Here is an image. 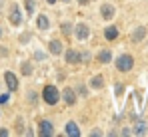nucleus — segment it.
<instances>
[{
    "label": "nucleus",
    "mask_w": 148,
    "mask_h": 137,
    "mask_svg": "<svg viewBox=\"0 0 148 137\" xmlns=\"http://www.w3.org/2000/svg\"><path fill=\"white\" fill-rule=\"evenodd\" d=\"M2 36H4V28L0 26V38H2Z\"/></svg>",
    "instance_id": "nucleus-32"
},
{
    "label": "nucleus",
    "mask_w": 148,
    "mask_h": 137,
    "mask_svg": "<svg viewBox=\"0 0 148 137\" xmlns=\"http://www.w3.org/2000/svg\"><path fill=\"white\" fill-rule=\"evenodd\" d=\"M0 115H2V113H0Z\"/></svg>",
    "instance_id": "nucleus-35"
},
{
    "label": "nucleus",
    "mask_w": 148,
    "mask_h": 137,
    "mask_svg": "<svg viewBox=\"0 0 148 137\" xmlns=\"http://www.w3.org/2000/svg\"><path fill=\"white\" fill-rule=\"evenodd\" d=\"M62 58L66 62V66H76L80 64V52L74 48H66V52H62Z\"/></svg>",
    "instance_id": "nucleus-7"
},
{
    "label": "nucleus",
    "mask_w": 148,
    "mask_h": 137,
    "mask_svg": "<svg viewBox=\"0 0 148 137\" xmlns=\"http://www.w3.org/2000/svg\"><path fill=\"white\" fill-rule=\"evenodd\" d=\"M74 91H76V95L78 97H88V86H84V84H78L76 88H74Z\"/></svg>",
    "instance_id": "nucleus-20"
},
{
    "label": "nucleus",
    "mask_w": 148,
    "mask_h": 137,
    "mask_svg": "<svg viewBox=\"0 0 148 137\" xmlns=\"http://www.w3.org/2000/svg\"><path fill=\"white\" fill-rule=\"evenodd\" d=\"M144 38H146V28H144V26L134 28V30H132V34H130V42H134V44L142 42Z\"/></svg>",
    "instance_id": "nucleus-12"
},
{
    "label": "nucleus",
    "mask_w": 148,
    "mask_h": 137,
    "mask_svg": "<svg viewBox=\"0 0 148 137\" xmlns=\"http://www.w3.org/2000/svg\"><path fill=\"white\" fill-rule=\"evenodd\" d=\"M10 101V93H0V105H6Z\"/></svg>",
    "instance_id": "nucleus-25"
},
{
    "label": "nucleus",
    "mask_w": 148,
    "mask_h": 137,
    "mask_svg": "<svg viewBox=\"0 0 148 137\" xmlns=\"http://www.w3.org/2000/svg\"><path fill=\"white\" fill-rule=\"evenodd\" d=\"M114 66H116V70H118L120 74H126V72H130V70L134 68V58H132L130 54H120V56L114 60Z\"/></svg>",
    "instance_id": "nucleus-3"
},
{
    "label": "nucleus",
    "mask_w": 148,
    "mask_h": 137,
    "mask_svg": "<svg viewBox=\"0 0 148 137\" xmlns=\"http://www.w3.org/2000/svg\"><path fill=\"white\" fill-rule=\"evenodd\" d=\"M50 26H52V22H50V18L46 14H38V16H36V28H38V30L46 32V30H50Z\"/></svg>",
    "instance_id": "nucleus-13"
},
{
    "label": "nucleus",
    "mask_w": 148,
    "mask_h": 137,
    "mask_svg": "<svg viewBox=\"0 0 148 137\" xmlns=\"http://www.w3.org/2000/svg\"><path fill=\"white\" fill-rule=\"evenodd\" d=\"M62 2H70V0H62Z\"/></svg>",
    "instance_id": "nucleus-34"
},
{
    "label": "nucleus",
    "mask_w": 148,
    "mask_h": 137,
    "mask_svg": "<svg viewBox=\"0 0 148 137\" xmlns=\"http://www.w3.org/2000/svg\"><path fill=\"white\" fill-rule=\"evenodd\" d=\"M8 135H10L8 127H0V137H8Z\"/></svg>",
    "instance_id": "nucleus-27"
},
{
    "label": "nucleus",
    "mask_w": 148,
    "mask_h": 137,
    "mask_svg": "<svg viewBox=\"0 0 148 137\" xmlns=\"http://www.w3.org/2000/svg\"><path fill=\"white\" fill-rule=\"evenodd\" d=\"M26 101H28L30 105H36V103L40 101V95H38L34 90H28L26 91Z\"/></svg>",
    "instance_id": "nucleus-18"
},
{
    "label": "nucleus",
    "mask_w": 148,
    "mask_h": 137,
    "mask_svg": "<svg viewBox=\"0 0 148 137\" xmlns=\"http://www.w3.org/2000/svg\"><path fill=\"white\" fill-rule=\"evenodd\" d=\"M20 72H22V76L30 78V76L34 74V64H32V62H22V64H20Z\"/></svg>",
    "instance_id": "nucleus-17"
},
{
    "label": "nucleus",
    "mask_w": 148,
    "mask_h": 137,
    "mask_svg": "<svg viewBox=\"0 0 148 137\" xmlns=\"http://www.w3.org/2000/svg\"><path fill=\"white\" fill-rule=\"evenodd\" d=\"M90 2H92V0H78V4H80V6H88Z\"/></svg>",
    "instance_id": "nucleus-29"
},
{
    "label": "nucleus",
    "mask_w": 148,
    "mask_h": 137,
    "mask_svg": "<svg viewBox=\"0 0 148 137\" xmlns=\"http://www.w3.org/2000/svg\"><path fill=\"white\" fill-rule=\"evenodd\" d=\"M60 101H64L68 107L76 105V101H78V95H76L74 88H64V90L60 91Z\"/></svg>",
    "instance_id": "nucleus-5"
},
{
    "label": "nucleus",
    "mask_w": 148,
    "mask_h": 137,
    "mask_svg": "<svg viewBox=\"0 0 148 137\" xmlns=\"http://www.w3.org/2000/svg\"><path fill=\"white\" fill-rule=\"evenodd\" d=\"M88 88H90V90H102V88H104V78H102V76H100V74H96V76H92V78H90V82H88Z\"/></svg>",
    "instance_id": "nucleus-15"
},
{
    "label": "nucleus",
    "mask_w": 148,
    "mask_h": 137,
    "mask_svg": "<svg viewBox=\"0 0 148 137\" xmlns=\"http://www.w3.org/2000/svg\"><path fill=\"white\" fill-rule=\"evenodd\" d=\"M16 129H18V133H20V135L24 133V119H22V117H18V119H16Z\"/></svg>",
    "instance_id": "nucleus-24"
},
{
    "label": "nucleus",
    "mask_w": 148,
    "mask_h": 137,
    "mask_svg": "<svg viewBox=\"0 0 148 137\" xmlns=\"http://www.w3.org/2000/svg\"><path fill=\"white\" fill-rule=\"evenodd\" d=\"M90 58H92V56H90V52H88V50L80 52V64H88V62H90Z\"/></svg>",
    "instance_id": "nucleus-22"
},
{
    "label": "nucleus",
    "mask_w": 148,
    "mask_h": 137,
    "mask_svg": "<svg viewBox=\"0 0 148 137\" xmlns=\"http://www.w3.org/2000/svg\"><path fill=\"white\" fill-rule=\"evenodd\" d=\"M34 6H36V2H34V0H26V10H28V16H32V14H34Z\"/></svg>",
    "instance_id": "nucleus-23"
},
{
    "label": "nucleus",
    "mask_w": 148,
    "mask_h": 137,
    "mask_svg": "<svg viewBox=\"0 0 148 137\" xmlns=\"http://www.w3.org/2000/svg\"><path fill=\"white\" fill-rule=\"evenodd\" d=\"M44 58H46V54H42V52L36 54V60H44Z\"/></svg>",
    "instance_id": "nucleus-30"
},
{
    "label": "nucleus",
    "mask_w": 148,
    "mask_h": 137,
    "mask_svg": "<svg viewBox=\"0 0 148 137\" xmlns=\"http://www.w3.org/2000/svg\"><path fill=\"white\" fill-rule=\"evenodd\" d=\"M46 2H48V4H56V0H46Z\"/></svg>",
    "instance_id": "nucleus-33"
},
{
    "label": "nucleus",
    "mask_w": 148,
    "mask_h": 137,
    "mask_svg": "<svg viewBox=\"0 0 148 137\" xmlns=\"http://www.w3.org/2000/svg\"><path fill=\"white\" fill-rule=\"evenodd\" d=\"M132 133V129H128V127H124L122 131H120V135H130Z\"/></svg>",
    "instance_id": "nucleus-28"
},
{
    "label": "nucleus",
    "mask_w": 148,
    "mask_h": 137,
    "mask_svg": "<svg viewBox=\"0 0 148 137\" xmlns=\"http://www.w3.org/2000/svg\"><path fill=\"white\" fill-rule=\"evenodd\" d=\"M114 14H116V8H114L110 2H104V4L100 6V16H102V20H112Z\"/></svg>",
    "instance_id": "nucleus-9"
},
{
    "label": "nucleus",
    "mask_w": 148,
    "mask_h": 137,
    "mask_svg": "<svg viewBox=\"0 0 148 137\" xmlns=\"http://www.w3.org/2000/svg\"><path fill=\"white\" fill-rule=\"evenodd\" d=\"M96 60H98V64H102V66L110 64V62H112V52H110L108 48H104V50H98V54H96Z\"/></svg>",
    "instance_id": "nucleus-14"
},
{
    "label": "nucleus",
    "mask_w": 148,
    "mask_h": 137,
    "mask_svg": "<svg viewBox=\"0 0 148 137\" xmlns=\"http://www.w3.org/2000/svg\"><path fill=\"white\" fill-rule=\"evenodd\" d=\"M8 56H10L8 48H6V46H0V58H8Z\"/></svg>",
    "instance_id": "nucleus-26"
},
{
    "label": "nucleus",
    "mask_w": 148,
    "mask_h": 137,
    "mask_svg": "<svg viewBox=\"0 0 148 137\" xmlns=\"http://www.w3.org/2000/svg\"><path fill=\"white\" fill-rule=\"evenodd\" d=\"M118 28L116 26H106L104 28V38L108 40V42H114V40H118Z\"/></svg>",
    "instance_id": "nucleus-16"
},
{
    "label": "nucleus",
    "mask_w": 148,
    "mask_h": 137,
    "mask_svg": "<svg viewBox=\"0 0 148 137\" xmlns=\"http://www.w3.org/2000/svg\"><path fill=\"white\" fill-rule=\"evenodd\" d=\"M72 36L78 40V42H86L90 38V26L84 22H78L74 24V30H72Z\"/></svg>",
    "instance_id": "nucleus-4"
},
{
    "label": "nucleus",
    "mask_w": 148,
    "mask_h": 137,
    "mask_svg": "<svg viewBox=\"0 0 148 137\" xmlns=\"http://www.w3.org/2000/svg\"><path fill=\"white\" fill-rule=\"evenodd\" d=\"M64 135H68V137H80L82 135V131H80V127H78L76 121H68L64 125Z\"/></svg>",
    "instance_id": "nucleus-11"
},
{
    "label": "nucleus",
    "mask_w": 148,
    "mask_h": 137,
    "mask_svg": "<svg viewBox=\"0 0 148 137\" xmlns=\"http://www.w3.org/2000/svg\"><path fill=\"white\" fill-rule=\"evenodd\" d=\"M2 8H4V0H0V12H2Z\"/></svg>",
    "instance_id": "nucleus-31"
},
{
    "label": "nucleus",
    "mask_w": 148,
    "mask_h": 137,
    "mask_svg": "<svg viewBox=\"0 0 148 137\" xmlns=\"http://www.w3.org/2000/svg\"><path fill=\"white\" fill-rule=\"evenodd\" d=\"M8 22L12 24L14 28H20V26L24 24V14H22V8H20L16 2H12V4H10V8H8Z\"/></svg>",
    "instance_id": "nucleus-1"
},
{
    "label": "nucleus",
    "mask_w": 148,
    "mask_h": 137,
    "mask_svg": "<svg viewBox=\"0 0 148 137\" xmlns=\"http://www.w3.org/2000/svg\"><path fill=\"white\" fill-rule=\"evenodd\" d=\"M4 84H6V88L8 91L12 93V91H18V78H16V74L14 72H4Z\"/></svg>",
    "instance_id": "nucleus-8"
},
{
    "label": "nucleus",
    "mask_w": 148,
    "mask_h": 137,
    "mask_svg": "<svg viewBox=\"0 0 148 137\" xmlns=\"http://www.w3.org/2000/svg\"><path fill=\"white\" fill-rule=\"evenodd\" d=\"M48 52H50V56H62V52H64L62 40H58V38L50 40L48 42Z\"/></svg>",
    "instance_id": "nucleus-10"
},
{
    "label": "nucleus",
    "mask_w": 148,
    "mask_h": 137,
    "mask_svg": "<svg viewBox=\"0 0 148 137\" xmlns=\"http://www.w3.org/2000/svg\"><path fill=\"white\" fill-rule=\"evenodd\" d=\"M132 133H134V135H144V133H146V123H144V121H138V123L134 125Z\"/></svg>",
    "instance_id": "nucleus-21"
},
{
    "label": "nucleus",
    "mask_w": 148,
    "mask_h": 137,
    "mask_svg": "<svg viewBox=\"0 0 148 137\" xmlns=\"http://www.w3.org/2000/svg\"><path fill=\"white\" fill-rule=\"evenodd\" d=\"M42 101L50 105V107H54L58 101H60V91L56 86H44V90H42Z\"/></svg>",
    "instance_id": "nucleus-2"
},
{
    "label": "nucleus",
    "mask_w": 148,
    "mask_h": 137,
    "mask_svg": "<svg viewBox=\"0 0 148 137\" xmlns=\"http://www.w3.org/2000/svg\"><path fill=\"white\" fill-rule=\"evenodd\" d=\"M38 135L40 137H52L54 135V123L50 119H40L38 121Z\"/></svg>",
    "instance_id": "nucleus-6"
},
{
    "label": "nucleus",
    "mask_w": 148,
    "mask_h": 137,
    "mask_svg": "<svg viewBox=\"0 0 148 137\" xmlns=\"http://www.w3.org/2000/svg\"><path fill=\"white\" fill-rule=\"evenodd\" d=\"M72 30H74V24L70 20H66V22L60 24V32L64 34V36H72Z\"/></svg>",
    "instance_id": "nucleus-19"
}]
</instances>
